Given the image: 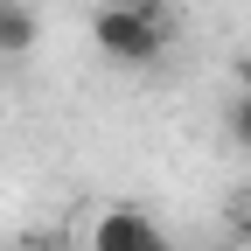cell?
Returning <instances> with one entry per match:
<instances>
[{"label": "cell", "mask_w": 251, "mask_h": 251, "mask_svg": "<svg viewBox=\"0 0 251 251\" xmlns=\"http://www.w3.org/2000/svg\"><path fill=\"white\" fill-rule=\"evenodd\" d=\"M91 42L112 63H126V70H147V63L168 56L175 14H168V0H105L98 14H91Z\"/></svg>", "instance_id": "6da1fadb"}, {"label": "cell", "mask_w": 251, "mask_h": 251, "mask_svg": "<svg viewBox=\"0 0 251 251\" xmlns=\"http://www.w3.org/2000/svg\"><path fill=\"white\" fill-rule=\"evenodd\" d=\"M42 35V21L21 7V0H0V56H28Z\"/></svg>", "instance_id": "3957f363"}, {"label": "cell", "mask_w": 251, "mask_h": 251, "mask_svg": "<svg viewBox=\"0 0 251 251\" xmlns=\"http://www.w3.org/2000/svg\"><path fill=\"white\" fill-rule=\"evenodd\" d=\"M224 126H230V140L251 153V91H237V98H230V112H224Z\"/></svg>", "instance_id": "277c9868"}, {"label": "cell", "mask_w": 251, "mask_h": 251, "mask_svg": "<svg viewBox=\"0 0 251 251\" xmlns=\"http://www.w3.org/2000/svg\"><path fill=\"white\" fill-rule=\"evenodd\" d=\"M237 91H251V56H237Z\"/></svg>", "instance_id": "8992f818"}, {"label": "cell", "mask_w": 251, "mask_h": 251, "mask_svg": "<svg viewBox=\"0 0 251 251\" xmlns=\"http://www.w3.org/2000/svg\"><path fill=\"white\" fill-rule=\"evenodd\" d=\"M91 251H175V244H168V230L153 224L147 209H133V202H112L98 224H91Z\"/></svg>", "instance_id": "7a4b0ae2"}, {"label": "cell", "mask_w": 251, "mask_h": 251, "mask_svg": "<svg viewBox=\"0 0 251 251\" xmlns=\"http://www.w3.org/2000/svg\"><path fill=\"white\" fill-rule=\"evenodd\" d=\"M237 230L251 237V188H244V202H237Z\"/></svg>", "instance_id": "5b68a950"}]
</instances>
